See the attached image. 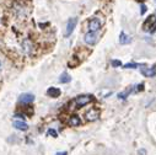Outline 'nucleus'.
<instances>
[{"label":"nucleus","instance_id":"obj_13","mask_svg":"<svg viewBox=\"0 0 156 155\" xmlns=\"http://www.w3.org/2000/svg\"><path fill=\"white\" fill-rule=\"evenodd\" d=\"M155 21H156V16H155V15H151V16H150L145 22H144L143 28H144V30H147V26L150 25V27H151V26L155 23ZM149 30H150V28H149Z\"/></svg>","mask_w":156,"mask_h":155},{"label":"nucleus","instance_id":"obj_9","mask_svg":"<svg viewBox=\"0 0 156 155\" xmlns=\"http://www.w3.org/2000/svg\"><path fill=\"white\" fill-rule=\"evenodd\" d=\"M141 74L144 75V76H146V78H154L155 75H156V68L154 67V68H143L141 70Z\"/></svg>","mask_w":156,"mask_h":155},{"label":"nucleus","instance_id":"obj_19","mask_svg":"<svg viewBox=\"0 0 156 155\" xmlns=\"http://www.w3.org/2000/svg\"><path fill=\"white\" fill-rule=\"evenodd\" d=\"M149 31H150V33H154V32L156 31V21H155V23H154V25L150 27V30H149Z\"/></svg>","mask_w":156,"mask_h":155},{"label":"nucleus","instance_id":"obj_17","mask_svg":"<svg viewBox=\"0 0 156 155\" xmlns=\"http://www.w3.org/2000/svg\"><path fill=\"white\" fill-rule=\"evenodd\" d=\"M47 134H48V135H52V137H54V138H57V137H58L57 131H55V129H52V128H51V129H48Z\"/></svg>","mask_w":156,"mask_h":155},{"label":"nucleus","instance_id":"obj_4","mask_svg":"<svg viewBox=\"0 0 156 155\" xmlns=\"http://www.w3.org/2000/svg\"><path fill=\"white\" fill-rule=\"evenodd\" d=\"M101 26H102V21L100 19H96L95 17V19H91L89 21V31L90 32H97V31H100Z\"/></svg>","mask_w":156,"mask_h":155},{"label":"nucleus","instance_id":"obj_18","mask_svg":"<svg viewBox=\"0 0 156 155\" xmlns=\"http://www.w3.org/2000/svg\"><path fill=\"white\" fill-rule=\"evenodd\" d=\"M112 67H114V68H118V67H121L122 65V63H121V60H112Z\"/></svg>","mask_w":156,"mask_h":155},{"label":"nucleus","instance_id":"obj_14","mask_svg":"<svg viewBox=\"0 0 156 155\" xmlns=\"http://www.w3.org/2000/svg\"><path fill=\"white\" fill-rule=\"evenodd\" d=\"M132 91H133V88H132V86H129V88H127L124 91L119 92V94H118V97H119V99H122V100H126V99L129 96V94H130Z\"/></svg>","mask_w":156,"mask_h":155},{"label":"nucleus","instance_id":"obj_25","mask_svg":"<svg viewBox=\"0 0 156 155\" xmlns=\"http://www.w3.org/2000/svg\"><path fill=\"white\" fill-rule=\"evenodd\" d=\"M0 68H2V60H0Z\"/></svg>","mask_w":156,"mask_h":155},{"label":"nucleus","instance_id":"obj_24","mask_svg":"<svg viewBox=\"0 0 156 155\" xmlns=\"http://www.w3.org/2000/svg\"><path fill=\"white\" fill-rule=\"evenodd\" d=\"M139 154H141V155H145V150L143 149V150H139Z\"/></svg>","mask_w":156,"mask_h":155},{"label":"nucleus","instance_id":"obj_6","mask_svg":"<svg viewBox=\"0 0 156 155\" xmlns=\"http://www.w3.org/2000/svg\"><path fill=\"white\" fill-rule=\"evenodd\" d=\"M34 100V96L32 94H22L20 97H19V103H22V105H28L31 102H33Z\"/></svg>","mask_w":156,"mask_h":155},{"label":"nucleus","instance_id":"obj_21","mask_svg":"<svg viewBox=\"0 0 156 155\" xmlns=\"http://www.w3.org/2000/svg\"><path fill=\"white\" fill-rule=\"evenodd\" d=\"M145 13H146V6H145L144 4H141V11H140V14H141V15H144Z\"/></svg>","mask_w":156,"mask_h":155},{"label":"nucleus","instance_id":"obj_12","mask_svg":"<svg viewBox=\"0 0 156 155\" xmlns=\"http://www.w3.org/2000/svg\"><path fill=\"white\" fill-rule=\"evenodd\" d=\"M130 42H132V37L128 36L124 31H122L121 34H119V43H121V45H128V43H130Z\"/></svg>","mask_w":156,"mask_h":155},{"label":"nucleus","instance_id":"obj_10","mask_svg":"<svg viewBox=\"0 0 156 155\" xmlns=\"http://www.w3.org/2000/svg\"><path fill=\"white\" fill-rule=\"evenodd\" d=\"M60 94H62L60 89H58V88H54V86H52V88H49V89L47 90V95H48L49 97H53V99H57V97H59V96H60Z\"/></svg>","mask_w":156,"mask_h":155},{"label":"nucleus","instance_id":"obj_20","mask_svg":"<svg viewBox=\"0 0 156 155\" xmlns=\"http://www.w3.org/2000/svg\"><path fill=\"white\" fill-rule=\"evenodd\" d=\"M15 117H16V118H20L21 121H23V120H25V116H23V114H21V113H17V114L15 116Z\"/></svg>","mask_w":156,"mask_h":155},{"label":"nucleus","instance_id":"obj_3","mask_svg":"<svg viewBox=\"0 0 156 155\" xmlns=\"http://www.w3.org/2000/svg\"><path fill=\"white\" fill-rule=\"evenodd\" d=\"M85 117H86V121L94 122V121L98 120V117H100V111H98L97 108H91V110H89V111L85 113Z\"/></svg>","mask_w":156,"mask_h":155},{"label":"nucleus","instance_id":"obj_16","mask_svg":"<svg viewBox=\"0 0 156 155\" xmlns=\"http://www.w3.org/2000/svg\"><path fill=\"white\" fill-rule=\"evenodd\" d=\"M136 68H139L138 63H127L124 65V69H136Z\"/></svg>","mask_w":156,"mask_h":155},{"label":"nucleus","instance_id":"obj_15","mask_svg":"<svg viewBox=\"0 0 156 155\" xmlns=\"http://www.w3.org/2000/svg\"><path fill=\"white\" fill-rule=\"evenodd\" d=\"M71 81V78H70V75L68 74V73H63L62 75H60V78H59V83H62V84H66V83H70Z\"/></svg>","mask_w":156,"mask_h":155},{"label":"nucleus","instance_id":"obj_8","mask_svg":"<svg viewBox=\"0 0 156 155\" xmlns=\"http://www.w3.org/2000/svg\"><path fill=\"white\" fill-rule=\"evenodd\" d=\"M14 127L16 128V129H19V131H22V132H25V131H27L28 129V126H27V123L25 122V121H21V120H17V121H14Z\"/></svg>","mask_w":156,"mask_h":155},{"label":"nucleus","instance_id":"obj_5","mask_svg":"<svg viewBox=\"0 0 156 155\" xmlns=\"http://www.w3.org/2000/svg\"><path fill=\"white\" fill-rule=\"evenodd\" d=\"M76 23H77V19H76V17H71V19L68 20L66 30H65V37H69V36L74 32V30H75V27H76Z\"/></svg>","mask_w":156,"mask_h":155},{"label":"nucleus","instance_id":"obj_1","mask_svg":"<svg viewBox=\"0 0 156 155\" xmlns=\"http://www.w3.org/2000/svg\"><path fill=\"white\" fill-rule=\"evenodd\" d=\"M92 101H94V96H91V95H81V96H77L73 101V103H74L75 107L79 108V107H84V106L91 103Z\"/></svg>","mask_w":156,"mask_h":155},{"label":"nucleus","instance_id":"obj_2","mask_svg":"<svg viewBox=\"0 0 156 155\" xmlns=\"http://www.w3.org/2000/svg\"><path fill=\"white\" fill-rule=\"evenodd\" d=\"M84 41H85V43L89 45V46L96 45V42L98 41L97 32H90V31H89V32L85 34V37H84Z\"/></svg>","mask_w":156,"mask_h":155},{"label":"nucleus","instance_id":"obj_23","mask_svg":"<svg viewBox=\"0 0 156 155\" xmlns=\"http://www.w3.org/2000/svg\"><path fill=\"white\" fill-rule=\"evenodd\" d=\"M66 154H68L66 151H59V153H57L55 155H66Z\"/></svg>","mask_w":156,"mask_h":155},{"label":"nucleus","instance_id":"obj_22","mask_svg":"<svg viewBox=\"0 0 156 155\" xmlns=\"http://www.w3.org/2000/svg\"><path fill=\"white\" fill-rule=\"evenodd\" d=\"M143 90H144V84L138 85V91H143Z\"/></svg>","mask_w":156,"mask_h":155},{"label":"nucleus","instance_id":"obj_11","mask_svg":"<svg viewBox=\"0 0 156 155\" xmlns=\"http://www.w3.org/2000/svg\"><path fill=\"white\" fill-rule=\"evenodd\" d=\"M68 124L71 126V127H79V126L81 124V120H80L79 116H75V114H74V116H71V117L69 118Z\"/></svg>","mask_w":156,"mask_h":155},{"label":"nucleus","instance_id":"obj_7","mask_svg":"<svg viewBox=\"0 0 156 155\" xmlns=\"http://www.w3.org/2000/svg\"><path fill=\"white\" fill-rule=\"evenodd\" d=\"M22 49L26 54H31L32 51H33V43L31 42V40H28V38H26V40L22 42Z\"/></svg>","mask_w":156,"mask_h":155}]
</instances>
